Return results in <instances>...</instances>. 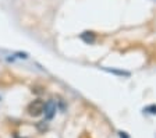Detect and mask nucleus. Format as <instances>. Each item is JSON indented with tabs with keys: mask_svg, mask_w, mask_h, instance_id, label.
<instances>
[{
	"mask_svg": "<svg viewBox=\"0 0 156 138\" xmlns=\"http://www.w3.org/2000/svg\"><path fill=\"white\" fill-rule=\"evenodd\" d=\"M43 110H45V101H42V99H35V101H32V102L28 105V108H27L28 115L34 116V117L41 116L43 113Z\"/></svg>",
	"mask_w": 156,
	"mask_h": 138,
	"instance_id": "nucleus-1",
	"label": "nucleus"
},
{
	"mask_svg": "<svg viewBox=\"0 0 156 138\" xmlns=\"http://www.w3.org/2000/svg\"><path fill=\"white\" fill-rule=\"evenodd\" d=\"M56 112H57V105H56V102L53 99L45 102V110H43V113H45L46 120H52V119L55 117Z\"/></svg>",
	"mask_w": 156,
	"mask_h": 138,
	"instance_id": "nucleus-2",
	"label": "nucleus"
},
{
	"mask_svg": "<svg viewBox=\"0 0 156 138\" xmlns=\"http://www.w3.org/2000/svg\"><path fill=\"white\" fill-rule=\"evenodd\" d=\"M80 38H81L87 45H92V43L96 42V35H95V32H92V31H85V32H82L81 35H80Z\"/></svg>",
	"mask_w": 156,
	"mask_h": 138,
	"instance_id": "nucleus-3",
	"label": "nucleus"
},
{
	"mask_svg": "<svg viewBox=\"0 0 156 138\" xmlns=\"http://www.w3.org/2000/svg\"><path fill=\"white\" fill-rule=\"evenodd\" d=\"M107 73H112V74H116V76H124V77H130V73L128 71H120V70H109L105 69Z\"/></svg>",
	"mask_w": 156,
	"mask_h": 138,
	"instance_id": "nucleus-4",
	"label": "nucleus"
},
{
	"mask_svg": "<svg viewBox=\"0 0 156 138\" xmlns=\"http://www.w3.org/2000/svg\"><path fill=\"white\" fill-rule=\"evenodd\" d=\"M144 112H148L151 115H156V105H151V106H146L144 109Z\"/></svg>",
	"mask_w": 156,
	"mask_h": 138,
	"instance_id": "nucleus-5",
	"label": "nucleus"
},
{
	"mask_svg": "<svg viewBox=\"0 0 156 138\" xmlns=\"http://www.w3.org/2000/svg\"><path fill=\"white\" fill-rule=\"evenodd\" d=\"M38 130L39 131H45V130H48V123L46 122H41V123H38Z\"/></svg>",
	"mask_w": 156,
	"mask_h": 138,
	"instance_id": "nucleus-6",
	"label": "nucleus"
},
{
	"mask_svg": "<svg viewBox=\"0 0 156 138\" xmlns=\"http://www.w3.org/2000/svg\"><path fill=\"white\" fill-rule=\"evenodd\" d=\"M119 134H120V138H130V137H128V134H127V133H124V131H120Z\"/></svg>",
	"mask_w": 156,
	"mask_h": 138,
	"instance_id": "nucleus-7",
	"label": "nucleus"
}]
</instances>
